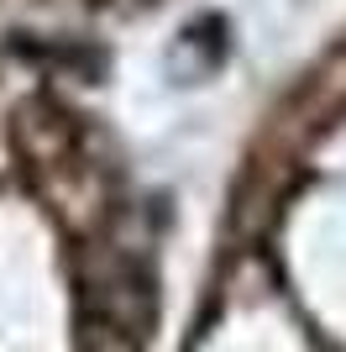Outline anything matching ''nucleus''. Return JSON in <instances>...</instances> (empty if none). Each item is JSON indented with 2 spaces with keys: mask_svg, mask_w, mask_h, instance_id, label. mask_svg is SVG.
<instances>
[{
  "mask_svg": "<svg viewBox=\"0 0 346 352\" xmlns=\"http://www.w3.org/2000/svg\"><path fill=\"white\" fill-rule=\"evenodd\" d=\"M152 321H158L152 274L131 258H111L105 268H89L79 284L73 352H147Z\"/></svg>",
  "mask_w": 346,
  "mask_h": 352,
  "instance_id": "f257e3e1",
  "label": "nucleus"
}]
</instances>
